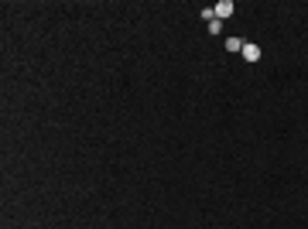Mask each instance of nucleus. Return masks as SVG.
Here are the masks:
<instances>
[{"mask_svg": "<svg viewBox=\"0 0 308 229\" xmlns=\"http://www.w3.org/2000/svg\"><path fill=\"white\" fill-rule=\"evenodd\" d=\"M233 11H236V7H233V0H219V4H216V21L233 18Z\"/></svg>", "mask_w": 308, "mask_h": 229, "instance_id": "obj_1", "label": "nucleus"}, {"mask_svg": "<svg viewBox=\"0 0 308 229\" xmlns=\"http://www.w3.org/2000/svg\"><path fill=\"white\" fill-rule=\"evenodd\" d=\"M223 31V21H209V35H219Z\"/></svg>", "mask_w": 308, "mask_h": 229, "instance_id": "obj_5", "label": "nucleus"}, {"mask_svg": "<svg viewBox=\"0 0 308 229\" xmlns=\"http://www.w3.org/2000/svg\"><path fill=\"white\" fill-rule=\"evenodd\" d=\"M199 14H202V21H206V24H209V21H216V7H202V11H199Z\"/></svg>", "mask_w": 308, "mask_h": 229, "instance_id": "obj_4", "label": "nucleus"}, {"mask_svg": "<svg viewBox=\"0 0 308 229\" xmlns=\"http://www.w3.org/2000/svg\"><path fill=\"white\" fill-rule=\"evenodd\" d=\"M226 52H243V41L240 38H226Z\"/></svg>", "mask_w": 308, "mask_h": 229, "instance_id": "obj_3", "label": "nucleus"}, {"mask_svg": "<svg viewBox=\"0 0 308 229\" xmlns=\"http://www.w3.org/2000/svg\"><path fill=\"white\" fill-rule=\"evenodd\" d=\"M260 55H264V52H260V45H243V58H247V62H260Z\"/></svg>", "mask_w": 308, "mask_h": 229, "instance_id": "obj_2", "label": "nucleus"}]
</instances>
